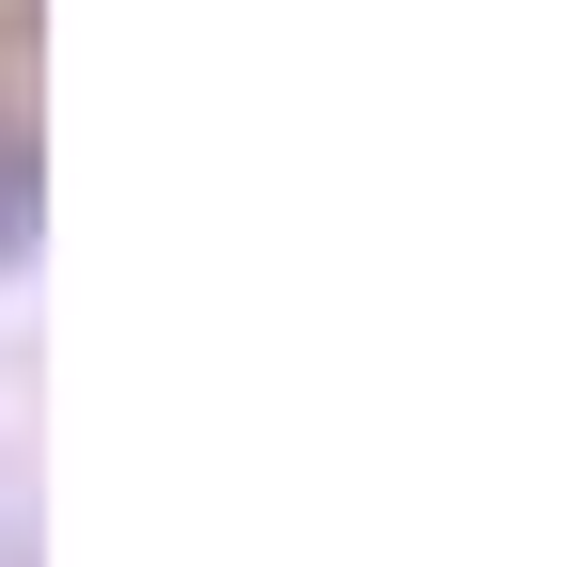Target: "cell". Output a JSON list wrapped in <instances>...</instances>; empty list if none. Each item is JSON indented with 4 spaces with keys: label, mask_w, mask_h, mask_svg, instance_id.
Here are the masks:
<instances>
[]
</instances>
